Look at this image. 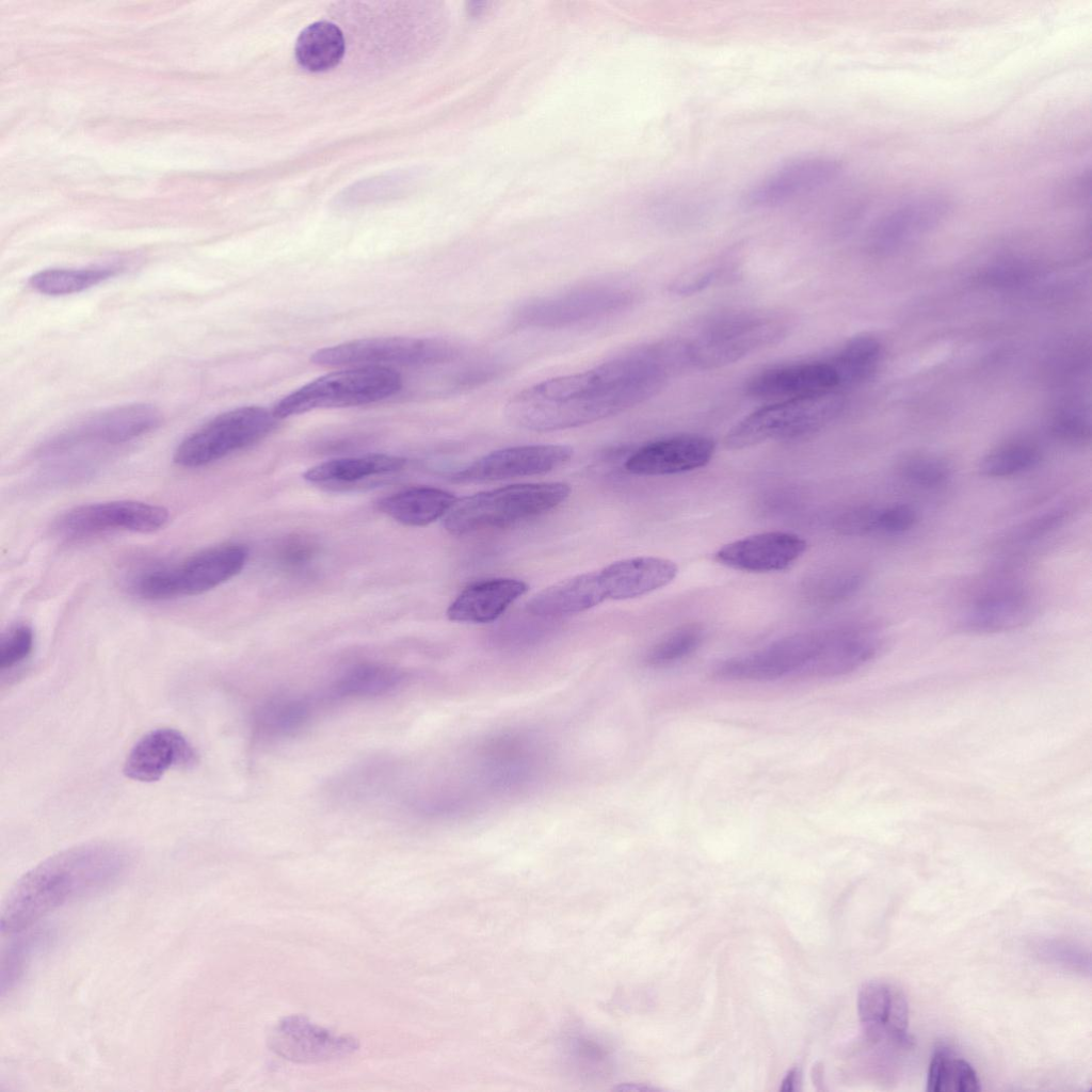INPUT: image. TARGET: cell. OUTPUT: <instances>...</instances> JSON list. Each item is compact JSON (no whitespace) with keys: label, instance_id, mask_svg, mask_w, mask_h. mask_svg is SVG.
Returning <instances> with one entry per match:
<instances>
[{"label":"cell","instance_id":"cell-14","mask_svg":"<svg viewBox=\"0 0 1092 1092\" xmlns=\"http://www.w3.org/2000/svg\"><path fill=\"white\" fill-rule=\"evenodd\" d=\"M161 423V414L151 404L133 403L107 408L51 439L42 453H65L90 444L118 445L135 439L155 430Z\"/></svg>","mask_w":1092,"mask_h":1092},{"label":"cell","instance_id":"cell-2","mask_svg":"<svg viewBox=\"0 0 1092 1092\" xmlns=\"http://www.w3.org/2000/svg\"><path fill=\"white\" fill-rule=\"evenodd\" d=\"M132 862L130 851L111 841H94L61 851L25 873L1 909L2 933L21 932L54 909L109 888Z\"/></svg>","mask_w":1092,"mask_h":1092},{"label":"cell","instance_id":"cell-11","mask_svg":"<svg viewBox=\"0 0 1092 1092\" xmlns=\"http://www.w3.org/2000/svg\"><path fill=\"white\" fill-rule=\"evenodd\" d=\"M168 511L157 504L136 500H115L75 507L53 523L54 533L76 541L112 531L151 533L164 528Z\"/></svg>","mask_w":1092,"mask_h":1092},{"label":"cell","instance_id":"cell-1","mask_svg":"<svg viewBox=\"0 0 1092 1092\" xmlns=\"http://www.w3.org/2000/svg\"><path fill=\"white\" fill-rule=\"evenodd\" d=\"M682 367L677 341L638 347L589 370L527 387L504 412L514 424L535 432L590 424L654 397Z\"/></svg>","mask_w":1092,"mask_h":1092},{"label":"cell","instance_id":"cell-5","mask_svg":"<svg viewBox=\"0 0 1092 1092\" xmlns=\"http://www.w3.org/2000/svg\"><path fill=\"white\" fill-rule=\"evenodd\" d=\"M787 333L786 322L766 312H739L714 319L681 340L686 366L716 369L774 344Z\"/></svg>","mask_w":1092,"mask_h":1092},{"label":"cell","instance_id":"cell-31","mask_svg":"<svg viewBox=\"0 0 1092 1092\" xmlns=\"http://www.w3.org/2000/svg\"><path fill=\"white\" fill-rule=\"evenodd\" d=\"M403 674L383 664H359L346 670L331 687L339 698H362L385 694L402 684Z\"/></svg>","mask_w":1092,"mask_h":1092},{"label":"cell","instance_id":"cell-22","mask_svg":"<svg viewBox=\"0 0 1092 1092\" xmlns=\"http://www.w3.org/2000/svg\"><path fill=\"white\" fill-rule=\"evenodd\" d=\"M197 762V753L177 729L156 728L141 737L129 751L124 774L139 782L159 781L172 768H189Z\"/></svg>","mask_w":1092,"mask_h":1092},{"label":"cell","instance_id":"cell-32","mask_svg":"<svg viewBox=\"0 0 1092 1092\" xmlns=\"http://www.w3.org/2000/svg\"><path fill=\"white\" fill-rule=\"evenodd\" d=\"M121 267L94 266L80 269L52 268L42 270L29 278L30 286L46 295H66L81 292L121 271Z\"/></svg>","mask_w":1092,"mask_h":1092},{"label":"cell","instance_id":"cell-33","mask_svg":"<svg viewBox=\"0 0 1092 1092\" xmlns=\"http://www.w3.org/2000/svg\"><path fill=\"white\" fill-rule=\"evenodd\" d=\"M981 1089L975 1069L947 1047L933 1054L927 1074L929 1092H977Z\"/></svg>","mask_w":1092,"mask_h":1092},{"label":"cell","instance_id":"cell-4","mask_svg":"<svg viewBox=\"0 0 1092 1092\" xmlns=\"http://www.w3.org/2000/svg\"><path fill=\"white\" fill-rule=\"evenodd\" d=\"M571 494L563 482L507 485L456 499L443 525L452 535L508 528L543 515Z\"/></svg>","mask_w":1092,"mask_h":1092},{"label":"cell","instance_id":"cell-12","mask_svg":"<svg viewBox=\"0 0 1092 1092\" xmlns=\"http://www.w3.org/2000/svg\"><path fill=\"white\" fill-rule=\"evenodd\" d=\"M842 172L841 162L828 155H807L788 160L755 181L742 200L751 208L784 205L825 188Z\"/></svg>","mask_w":1092,"mask_h":1092},{"label":"cell","instance_id":"cell-13","mask_svg":"<svg viewBox=\"0 0 1092 1092\" xmlns=\"http://www.w3.org/2000/svg\"><path fill=\"white\" fill-rule=\"evenodd\" d=\"M951 198L938 191L904 195L874 223L870 247L879 253L902 248L934 230L950 214Z\"/></svg>","mask_w":1092,"mask_h":1092},{"label":"cell","instance_id":"cell-38","mask_svg":"<svg viewBox=\"0 0 1092 1092\" xmlns=\"http://www.w3.org/2000/svg\"><path fill=\"white\" fill-rule=\"evenodd\" d=\"M1071 510L1067 505H1057L1032 517L1010 532L1009 540L1026 543L1038 540L1060 528L1067 519Z\"/></svg>","mask_w":1092,"mask_h":1092},{"label":"cell","instance_id":"cell-30","mask_svg":"<svg viewBox=\"0 0 1092 1092\" xmlns=\"http://www.w3.org/2000/svg\"><path fill=\"white\" fill-rule=\"evenodd\" d=\"M881 357L882 346L873 336L858 335L849 339L829 358L837 375L840 392L870 379Z\"/></svg>","mask_w":1092,"mask_h":1092},{"label":"cell","instance_id":"cell-7","mask_svg":"<svg viewBox=\"0 0 1092 1092\" xmlns=\"http://www.w3.org/2000/svg\"><path fill=\"white\" fill-rule=\"evenodd\" d=\"M402 388L401 375L391 368H346L324 374L277 401L272 412L277 419L317 410L341 408L375 403Z\"/></svg>","mask_w":1092,"mask_h":1092},{"label":"cell","instance_id":"cell-41","mask_svg":"<svg viewBox=\"0 0 1092 1092\" xmlns=\"http://www.w3.org/2000/svg\"><path fill=\"white\" fill-rule=\"evenodd\" d=\"M1053 432L1063 440L1082 444L1090 438V423L1081 412L1066 410L1056 416Z\"/></svg>","mask_w":1092,"mask_h":1092},{"label":"cell","instance_id":"cell-28","mask_svg":"<svg viewBox=\"0 0 1092 1092\" xmlns=\"http://www.w3.org/2000/svg\"><path fill=\"white\" fill-rule=\"evenodd\" d=\"M344 50L341 30L330 21H317L306 27L294 46L298 63L316 73L335 67L341 61Z\"/></svg>","mask_w":1092,"mask_h":1092},{"label":"cell","instance_id":"cell-23","mask_svg":"<svg viewBox=\"0 0 1092 1092\" xmlns=\"http://www.w3.org/2000/svg\"><path fill=\"white\" fill-rule=\"evenodd\" d=\"M714 441L701 435H678L646 444L625 462L627 471L638 476H665L694 470L713 456Z\"/></svg>","mask_w":1092,"mask_h":1092},{"label":"cell","instance_id":"cell-16","mask_svg":"<svg viewBox=\"0 0 1092 1092\" xmlns=\"http://www.w3.org/2000/svg\"><path fill=\"white\" fill-rule=\"evenodd\" d=\"M573 456L565 445H524L493 451L454 472L457 483H482L550 472Z\"/></svg>","mask_w":1092,"mask_h":1092},{"label":"cell","instance_id":"cell-37","mask_svg":"<svg viewBox=\"0 0 1092 1092\" xmlns=\"http://www.w3.org/2000/svg\"><path fill=\"white\" fill-rule=\"evenodd\" d=\"M704 630L700 625L690 624L671 632L647 654L646 662L653 667L674 663L692 654L703 642Z\"/></svg>","mask_w":1092,"mask_h":1092},{"label":"cell","instance_id":"cell-39","mask_svg":"<svg viewBox=\"0 0 1092 1092\" xmlns=\"http://www.w3.org/2000/svg\"><path fill=\"white\" fill-rule=\"evenodd\" d=\"M33 646L34 633L30 626L19 624L12 627L0 640V670H10L22 662Z\"/></svg>","mask_w":1092,"mask_h":1092},{"label":"cell","instance_id":"cell-34","mask_svg":"<svg viewBox=\"0 0 1092 1092\" xmlns=\"http://www.w3.org/2000/svg\"><path fill=\"white\" fill-rule=\"evenodd\" d=\"M309 703L295 696L273 697L258 708L255 729L266 738L289 735L300 729L310 717Z\"/></svg>","mask_w":1092,"mask_h":1092},{"label":"cell","instance_id":"cell-17","mask_svg":"<svg viewBox=\"0 0 1092 1092\" xmlns=\"http://www.w3.org/2000/svg\"><path fill=\"white\" fill-rule=\"evenodd\" d=\"M1038 611L1031 593L1018 585L989 589L959 614L957 629L969 635L1015 630L1030 624Z\"/></svg>","mask_w":1092,"mask_h":1092},{"label":"cell","instance_id":"cell-43","mask_svg":"<svg viewBox=\"0 0 1092 1092\" xmlns=\"http://www.w3.org/2000/svg\"><path fill=\"white\" fill-rule=\"evenodd\" d=\"M796 1074H797L796 1071H791V1072L788 1073V1075L786 1076V1078L783 1081V1086H782L781 1090H783V1091H791V1090H793V1085L796 1082Z\"/></svg>","mask_w":1092,"mask_h":1092},{"label":"cell","instance_id":"cell-27","mask_svg":"<svg viewBox=\"0 0 1092 1092\" xmlns=\"http://www.w3.org/2000/svg\"><path fill=\"white\" fill-rule=\"evenodd\" d=\"M455 500L447 491L422 486L383 498L379 509L402 525L421 527L444 517Z\"/></svg>","mask_w":1092,"mask_h":1092},{"label":"cell","instance_id":"cell-26","mask_svg":"<svg viewBox=\"0 0 1092 1092\" xmlns=\"http://www.w3.org/2000/svg\"><path fill=\"white\" fill-rule=\"evenodd\" d=\"M607 599L598 572H588L558 581L527 603V611L542 617H558L587 611Z\"/></svg>","mask_w":1092,"mask_h":1092},{"label":"cell","instance_id":"cell-21","mask_svg":"<svg viewBox=\"0 0 1092 1092\" xmlns=\"http://www.w3.org/2000/svg\"><path fill=\"white\" fill-rule=\"evenodd\" d=\"M798 534L768 531L730 542L714 553L720 564L743 572H778L792 565L806 550Z\"/></svg>","mask_w":1092,"mask_h":1092},{"label":"cell","instance_id":"cell-9","mask_svg":"<svg viewBox=\"0 0 1092 1092\" xmlns=\"http://www.w3.org/2000/svg\"><path fill=\"white\" fill-rule=\"evenodd\" d=\"M842 394L777 401L758 408L737 422L726 434L728 449H744L768 440L792 439L824 428L842 411Z\"/></svg>","mask_w":1092,"mask_h":1092},{"label":"cell","instance_id":"cell-36","mask_svg":"<svg viewBox=\"0 0 1092 1092\" xmlns=\"http://www.w3.org/2000/svg\"><path fill=\"white\" fill-rule=\"evenodd\" d=\"M895 470L905 482L922 488L944 486L953 476L952 464L931 453L906 454L896 462Z\"/></svg>","mask_w":1092,"mask_h":1092},{"label":"cell","instance_id":"cell-42","mask_svg":"<svg viewBox=\"0 0 1092 1092\" xmlns=\"http://www.w3.org/2000/svg\"><path fill=\"white\" fill-rule=\"evenodd\" d=\"M880 507L864 505L847 512L840 520V529L852 535L878 533Z\"/></svg>","mask_w":1092,"mask_h":1092},{"label":"cell","instance_id":"cell-35","mask_svg":"<svg viewBox=\"0 0 1092 1092\" xmlns=\"http://www.w3.org/2000/svg\"><path fill=\"white\" fill-rule=\"evenodd\" d=\"M1041 457V449L1034 443L1010 440L989 451L980 460L978 471L986 478H1009L1033 469Z\"/></svg>","mask_w":1092,"mask_h":1092},{"label":"cell","instance_id":"cell-15","mask_svg":"<svg viewBox=\"0 0 1092 1092\" xmlns=\"http://www.w3.org/2000/svg\"><path fill=\"white\" fill-rule=\"evenodd\" d=\"M631 302L632 294L626 290L581 289L529 303L517 310L515 322L525 326L561 327L612 315Z\"/></svg>","mask_w":1092,"mask_h":1092},{"label":"cell","instance_id":"cell-6","mask_svg":"<svg viewBox=\"0 0 1092 1092\" xmlns=\"http://www.w3.org/2000/svg\"><path fill=\"white\" fill-rule=\"evenodd\" d=\"M470 355L463 346L446 339L387 336L355 339L319 349L311 354L310 360L327 368L394 369V366H447Z\"/></svg>","mask_w":1092,"mask_h":1092},{"label":"cell","instance_id":"cell-10","mask_svg":"<svg viewBox=\"0 0 1092 1092\" xmlns=\"http://www.w3.org/2000/svg\"><path fill=\"white\" fill-rule=\"evenodd\" d=\"M277 420L272 410L257 405L221 413L178 444L174 462L184 468H198L216 462L264 438Z\"/></svg>","mask_w":1092,"mask_h":1092},{"label":"cell","instance_id":"cell-8","mask_svg":"<svg viewBox=\"0 0 1092 1092\" xmlns=\"http://www.w3.org/2000/svg\"><path fill=\"white\" fill-rule=\"evenodd\" d=\"M247 559L248 549L242 544L209 547L176 565L144 572L133 581V590L148 600L199 595L238 575Z\"/></svg>","mask_w":1092,"mask_h":1092},{"label":"cell","instance_id":"cell-40","mask_svg":"<svg viewBox=\"0 0 1092 1092\" xmlns=\"http://www.w3.org/2000/svg\"><path fill=\"white\" fill-rule=\"evenodd\" d=\"M915 509L905 503L880 507L878 533L899 534L912 529L917 523Z\"/></svg>","mask_w":1092,"mask_h":1092},{"label":"cell","instance_id":"cell-18","mask_svg":"<svg viewBox=\"0 0 1092 1092\" xmlns=\"http://www.w3.org/2000/svg\"><path fill=\"white\" fill-rule=\"evenodd\" d=\"M268 1044L277 1056L296 1063H319L347 1057L358 1041L336 1034L302 1015L280 1019L270 1031Z\"/></svg>","mask_w":1092,"mask_h":1092},{"label":"cell","instance_id":"cell-24","mask_svg":"<svg viewBox=\"0 0 1092 1092\" xmlns=\"http://www.w3.org/2000/svg\"><path fill=\"white\" fill-rule=\"evenodd\" d=\"M677 572V565L669 559L641 556L613 562L598 575L607 598L623 600L668 585Z\"/></svg>","mask_w":1092,"mask_h":1092},{"label":"cell","instance_id":"cell-29","mask_svg":"<svg viewBox=\"0 0 1092 1092\" xmlns=\"http://www.w3.org/2000/svg\"><path fill=\"white\" fill-rule=\"evenodd\" d=\"M404 465L403 457L373 453L330 460L309 468L303 477L312 483L353 482L375 475L398 471Z\"/></svg>","mask_w":1092,"mask_h":1092},{"label":"cell","instance_id":"cell-19","mask_svg":"<svg viewBox=\"0 0 1092 1092\" xmlns=\"http://www.w3.org/2000/svg\"><path fill=\"white\" fill-rule=\"evenodd\" d=\"M857 1014L871 1041L901 1047L912 1044L909 1002L895 984L885 981L864 983L857 994Z\"/></svg>","mask_w":1092,"mask_h":1092},{"label":"cell","instance_id":"cell-25","mask_svg":"<svg viewBox=\"0 0 1092 1092\" xmlns=\"http://www.w3.org/2000/svg\"><path fill=\"white\" fill-rule=\"evenodd\" d=\"M528 584L513 578H494L466 587L447 609L450 621L489 623L497 620L516 599L525 595Z\"/></svg>","mask_w":1092,"mask_h":1092},{"label":"cell","instance_id":"cell-20","mask_svg":"<svg viewBox=\"0 0 1092 1092\" xmlns=\"http://www.w3.org/2000/svg\"><path fill=\"white\" fill-rule=\"evenodd\" d=\"M749 396L784 401L840 392L837 375L829 359L802 362L764 370L746 384Z\"/></svg>","mask_w":1092,"mask_h":1092},{"label":"cell","instance_id":"cell-3","mask_svg":"<svg viewBox=\"0 0 1092 1092\" xmlns=\"http://www.w3.org/2000/svg\"><path fill=\"white\" fill-rule=\"evenodd\" d=\"M850 670L849 648L839 629L796 635L761 649L716 664L712 676L728 681H770L788 677H836Z\"/></svg>","mask_w":1092,"mask_h":1092}]
</instances>
